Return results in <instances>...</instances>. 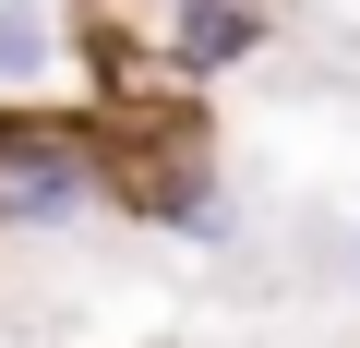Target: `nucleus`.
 Returning a JSON list of instances; mask_svg holds the SVG:
<instances>
[{
    "mask_svg": "<svg viewBox=\"0 0 360 348\" xmlns=\"http://www.w3.org/2000/svg\"><path fill=\"white\" fill-rule=\"evenodd\" d=\"M84 156L72 144H37V132H0V228H60L84 205Z\"/></svg>",
    "mask_w": 360,
    "mask_h": 348,
    "instance_id": "f257e3e1",
    "label": "nucleus"
},
{
    "mask_svg": "<svg viewBox=\"0 0 360 348\" xmlns=\"http://www.w3.org/2000/svg\"><path fill=\"white\" fill-rule=\"evenodd\" d=\"M37 60H49V37H37L25 13H0V72H37Z\"/></svg>",
    "mask_w": 360,
    "mask_h": 348,
    "instance_id": "7ed1b4c3",
    "label": "nucleus"
},
{
    "mask_svg": "<svg viewBox=\"0 0 360 348\" xmlns=\"http://www.w3.org/2000/svg\"><path fill=\"white\" fill-rule=\"evenodd\" d=\"M264 49V13L252 0H180V25H168V60L180 72H240Z\"/></svg>",
    "mask_w": 360,
    "mask_h": 348,
    "instance_id": "f03ea898",
    "label": "nucleus"
}]
</instances>
